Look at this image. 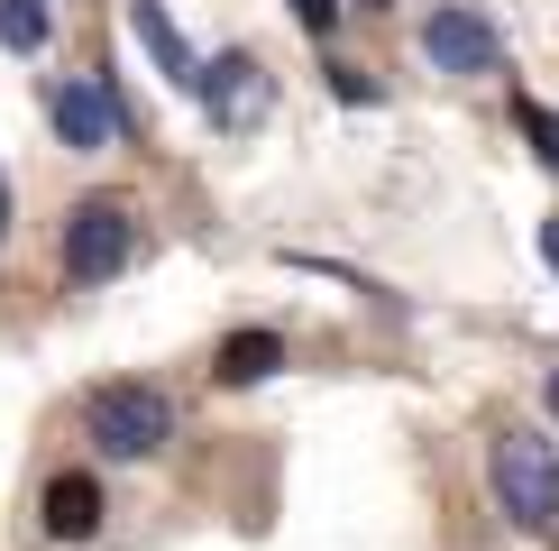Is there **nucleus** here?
I'll use <instances>...</instances> for the list:
<instances>
[{"instance_id":"obj_1","label":"nucleus","mask_w":559,"mask_h":551,"mask_svg":"<svg viewBox=\"0 0 559 551\" xmlns=\"http://www.w3.org/2000/svg\"><path fill=\"white\" fill-rule=\"evenodd\" d=\"M496 496L532 542H559V450L542 432H504L496 442Z\"/></svg>"},{"instance_id":"obj_2","label":"nucleus","mask_w":559,"mask_h":551,"mask_svg":"<svg viewBox=\"0 0 559 551\" xmlns=\"http://www.w3.org/2000/svg\"><path fill=\"white\" fill-rule=\"evenodd\" d=\"M138 258V212L120 194H83L64 212V285H110Z\"/></svg>"},{"instance_id":"obj_3","label":"nucleus","mask_w":559,"mask_h":551,"mask_svg":"<svg viewBox=\"0 0 559 551\" xmlns=\"http://www.w3.org/2000/svg\"><path fill=\"white\" fill-rule=\"evenodd\" d=\"M83 423H92V450H110V459H156L175 442V405H166V386H102V396L83 405Z\"/></svg>"},{"instance_id":"obj_4","label":"nucleus","mask_w":559,"mask_h":551,"mask_svg":"<svg viewBox=\"0 0 559 551\" xmlns=\"http://www.w3.org/2000/svg\"><path fill=\"white\" fill-rule=\"evenodd\" d=\"M46 120H56V138L74 156H102L110 138L129 129V110H120V92H110V74H64V83H46Z\"/></svg>"},{"instance_id":"obj_5","label":"nucleus","mask_w":559,"mask_h":551,"mask_svg":"<svg viewBox=\"0 0 559 551\" xmlns=\"http://www.w3.org/2000/svg\"><path fill=\"white\" fill-rule=\"evenodd\" d=\"M193 102L212 110V129H258V120H266V102H275V74L248 56V46H229V56H202Z\"/></svg>"},{"instance_id":"obj_6","label":"nucleus","mask_w":559,"mask_h":551,"mask_svg":"<svg viewBox=\"0 0 559 551\" xmlns=\"http://www.w3.org/2000/svg\"><path fill=\"white\" fill-rule=\"evenodd\" d=\"M423 56L440 65V74L477 83V74H496V65H504V37H496V19H486V10H468V0H440V10L423 19Z\"/></svg>"},{"instance_id":"obj_7","label":"nucleus","mask_w":559,"mask_h":551,"mask_svg":"<svg viewBox=\"0 0 559 551\" xmlns=\"http://www.w3.org/2000/svg\"><path fill=\"white\" fill-rule=\"evenodd\" d=\"M92 524H102V478L92 469H56L46 478V534L56 542H92Z\"/></svg>"},{"instance_id":"obj_8","label":"nucleus","mask_w":559,"mask_h":551,"mask_svg":"<svg viewBox=\"0 0 559 551\" xmlns=\"http://www.w3.org/2000/svg\"><path fill=\"white\" fill-rule=\"evenodd\" d=\"M129 28H138V46H147L156 65H166V83H175V92H193L202 56H193V46H183V28L166 19V0H129Z\"/></svg>"},{"instance_id":"obj_9","label":"nucleus","mask_w":559,"mask_h":551,"mask_svg":"<svg viewBox=\"0 0 559 551\" xmlns=\"http://www.w3.org/2000/svg\"><path fill=\"white\" fill-rule=\"evenodd\" d=\"M275 367H285V331H229L221 359H212V377L221 386H266Z\"/></svg>"},{"instance_id":"obj_10","label":"nucleus","mask_w":559,"mask_h":551,"mask_svg":"<svg viewBox=\"0 0 559 551\" xmlns=\"http://www.w3.org/2000/svg\"><path fill=\"white\" fill-rule=\"evenodd\" d=\"M46 37H56V10H46V0H0V46H10V56H37Z\"/></svg>"},{"instance_id":"obj_11","label":"nucleus","mask_w":559,"mask_h":551,"mask_svg":"<svg viewBox=\"0 0 559 551\" xmlns=\"http://www.w3.org/2000/svg\"><path fill=\"white\" fill-rule=\"evenodd\" d=\"M514 129L532 138V156H542V166H559V110H542V102L523 92V102H514Z\"/></svg>"},{"instance_id":"obj_12","label":"nucleus","mask_w":559,"mask_h":551,"mask_svg":"<svg viewBox=\"0 0 559 551\" xmlns=\"http://www.w3.org/2000/svg\"><path fill=\"white\" fill-rule=\"evenodd\" d=\"M321 83H331V92H340V102H358V110H367V102H377V83H367V74H358V65H348V56H331V46H321Z\"/></svg>"},{"instance_id":"obj_13","label":"nucleus","mask_w":559,"mask_h":551,"mask_svg":"<svg viewBox=\"0 0 559 551\" xmlns=\"http://www.w3.org/2000/svg\"><path fill=\"white\" fill-rule=\"evenodd\" d=\"M294 19H302V37H312V46H331V19H340V0H294Z\"/></svg>"},{"instance_id":"obj_14","label":"nucleus","mask_w":559,"mask_h":551,"mask_svg":"<svg viewBox=\"0 0 559 551\" xmlns=\"http://www.w3.org/2000/svg\"><path fill=\"white\" fill-rule=\"evenodd\" d=\"M10 221H19V194H10V175H0V239H10Z\"/></svg>"},{"instance_id":"obj_15","label":"nucleus","mask_w":559,"mask_h":551,"mask_svg":"<svg viewBox=\"0 0 559 551\" xmlns=\"http://www.w3.org/2000/svg\"><path fill=\"white\" fill-rule=\"evenodd\" d=\"M542 258H550V267H559V221H542Z\"/></svg>"},{"instance_id":"obj_16","label":"nucleus","mask_w":559,"mask_h":551,"mask_svg":"<svg viewBox=\"0 0 559 551\" xmlns=\"http://www.w3.org/2000/svg\"><path fill=\"white\" fill-rule=\"evenodd\" d=\"M348 10H394V0H348Z\"/></svg>"},{"instance_id":"obj_17","label":"nucleus","mask_w":559,"mask_h":551,"mask_svg":"<svg viewBox=\"0 0 559 551\" xmlns=\"http://www.w3.org/2000/svg\"><path fill=\"white\" fill-rule=\"evenodd\" d=\"M550 413H559V367H550Z\"/></svg>"}]
</instances>
